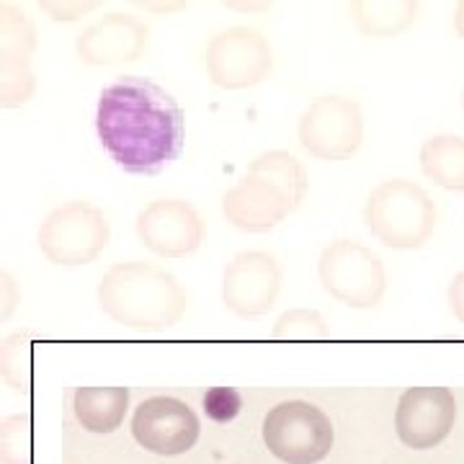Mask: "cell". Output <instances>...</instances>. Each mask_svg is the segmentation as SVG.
I'll list each match as a JSON object with an SVG mask.
<instances>
[{"label":"cell","mask_w":464,"mask_h":464,"mask_svg":"<svg viewBox=\"0 0 464 464\" xmlns=\"http://www.w3.org/2000/svg\"><path fill=\"white\" fill-rule=\"evenodd\" d=\"M96 132L116 166L137 176H158L183 152L186 116L163 85L121 75L101 91Z\"/></svg>","instance_id":"cell-1"},{"label":"cell","mask_w":464,"mask_h":464,"mask_svg":"<svg viewBox=\"0 0 464 464\" xmlns=\"http://www.w3.org/2000/svg\"><path fill=\"white\" fill-rule=\"evenodd\" d=\"M282 266L266 250H243L222 276V302L237 317L266 315L282 295Z\"/></svg>","instance_id":"cell-9"},{"label":"cell","mask_w":464,"mask_h":464,"mask_svg":"<svg viewBox=\"0 0 464 464\" xmlns=\"http://www.w3.org/2000/svg\"><path fill=\"white\" fill-rule=\"evenodd\" d=\"M111 225L103 209L91 201H67L44 217L36 232L39 250L54 266H88L109 248Z\"/></svg>","instance_id":"cell-4"},{"label":"cell","mask_w":464,"mask_h":464,"mask_svg":"<svg viewBox=\"0 0 464 464\" xmlns=\"http://www.w3.org/2000/svg\"><path fill=\"white\" fill-rule=\"evenodd\" d=\"M103 315L134 331L173 328L188 310V295L173 274L145 261L114 264L99 284Z\"/></svg>","instance_id":"cell-2"},{"label":"cell","mask_w":464,"mask_h":464,"mask_svg":"<svg viewBox=\"0 0 464 464\" xmlns=\"http://www.w3.org/2000/svg\"><path fill=\"white\" fill-rule=\"evenodd\" d=\"M454 32L464 39V3H459V5L454 8Z\"/></svg>","instance_id":"cell-26"},{"label":"cell","mask_w":464,"mask_h":464,"mask_svg":"<svg viewBox=\"0 0 464 464\" xmlns=\"http://www.w3.org/2000/svg\"><path fill=\"white\" fill-rule=\"evenodd\" d=\"M297 207L276 183L261 176H246L222 197V215L235 230L261 235L282 225Z\"/></svg>","instance_id":"cell-15"},{"label":"cell","mask_w":464,"mask_h":464,"mask_svg":"<svg viewBox=\"0 0 464 464\" xmlns=\"http://www.w3.org/2000/svg\"><path fill=\"white\" fill-rule=\"evenodd\" d=\"M447 302H449L451 315L457 317V320L464 325V271H459V274L449 282Z\"/></svg>","instance_id":"cell-25"},{"label":"cell","mask_w":464,"mask_h":464,"mask_svg":"<svg viewBox=\"0 0 464 464\" xmlns=\"http://www.w3.org/2000/svg\"><path fill=\"white\" fill-rule=\"evenodd\" d=\"M150 47V26L134 14L111 11L85 26L75 52L85 65L114 67L137 63Z\"/></svg>","instance_id":"cell-13"},{"label":"cell","mask_w":464,"mask_h":464,"mask_svg":"<svg viewBox=\"0 0 464 464\" xmlns=\"http://www.w3.org/2000/svg\"><path fill=\"white\" fill-rule=\"evenodd\" d=\"M18 299H21V295H18L16 282L11 279V274H8V271H3V274H0V304H3L0 317H3V320H8L11 313L16 310Z\"/></svg>","instance_id":"cell-24"},{"label":"cell","mask_w":464,"mask_h":464,"mask_svg":"<svg viewBox=\"0 0 464 464\" xmlns=\"http://www.w3.org/2000/svg\"><path fill=\"white\" fill-rule=\"evenodd\" d=\"M364 142V114L346 96H320L299 119V145L317 160H348Z\"/></svg>","instance_id":"cell-7"},{"label":"cell","mask_w":464,"mask_h":464,"mask_svg":"<svg viewBox=\"0 0 464 464\" xmlns=\"http://www.w3.org/2000/svg\"><path fill=\"white\" fill-rule=\"evenodd\" d=\"M457 423V400L449 387H411L400 395L395 429L405 447L433 449Z\"/></svg>","instance_id":"cell-11"},{"label":"cell","mask_w":464,"mask_h":464,"mask_svg":"<svg viewBox=\"0 0 464 464\" xmlns=\"http://www.w3.org/2000/svg\"><path fill=\"white\" fill-rule=\"evenodd\" d=\"M32 328H24V331L8 335L0 346V369L14 390H26V384H29V353H32L29 341H32Z\"/></svg>","instance_id":"cell-21"},{"label":"cell","mask_w":464,"mask_h":464,"mask_svg":"<svg viewBox=\"0 0 464 464\" xmlns=\"http://www.w3.org/2000/svg\"><path fill=\"white\" fill-rule=\"evenodd\" d=\"M250 176H261L268 179L271 183H276L284 194L292 199L295 207H299L304 197H307V170L299 163L292 152H284V150H268L264 155H258L248 168Z\"/></svg>","instance_id":"cell-19"},{"label":"cell","mask_w":464,"mask_h":464,"mask_svg":"<svg viewBox=\"0 0 464 464\" xmlns=\"http://www.w3.org/2000/svg\"><path fill=\"white\" fill-rule=\"evenodd\" d=\"M364 222L384 248L418 250L436 232L439 212L423 186L408 179H390L372 188Z\"/></svg>","instance_id":"cell-3"},{"label":"cell","mask_w":464,"mask_h":464,"mask_svg":"<svg viewBox=\"0 0 464 464\" xmlns=\"http://www.w3.org/2000/svg\"><path fill=\"white\" fill-rule=\"evenodd\" d=\"M0 14V106L16 109L29 103L36 88L32 72L36 29L14 5H3Z\"/></svg>","instance_id":"cell-14"},{"label":"cell","mask_w":464,"mask_h":464,"mask_svg":"<svg viewBox=\"0 0 464 464\" xmlns=\"http://www.w3.org/2000/svg\"><path fill=\"white\" fill-rule=\"evenodd\" d=\"M264 444L286 464L323 462L333 449V423L313 402L286 400L264 418Z\"/></svg>","instance_id":"cell-6"},{"label":"cell","mask_w":464,"mask_h":464,"mask_svg":"<svg viewBox=\"0 0 464 464\" xmlns=\"http://www.w3.org/2000/svg\"><path fill=\"white\" fill-rule=\"evenodd\" d=\"M199 418L183 400L158 395L142 400L132 415V436L142 449L160 457H179L197 444Z\"/></svg>","instance_id":"cell-10"},{"label":"cell","mask_w":464,"mask_h":464,"mask_svg":"<svg viewBox=\"0 0 464 464\" xmlns=\"http://www.w3.org/2000/svg\"><path fill=\"white\" fill-rule=\"evenodd\" d=\"M0 454L3 464L32 462V423L29 415H11L0 429Z\"/></svg>","instance_id":"cell-22"},{"label":"cell","mask_w":464,"mask_h":464,"mask_svg":"<svg viewBox=\"0 0 464 464\" xmlns=\"http://www.w3.org/2000/svg\"><path fill=\"white\" fill-rule=\"evenodd\" d=\"M271 338L276 341H325L331 328L317 310H286L276 323Z\"/></svg>","instance_id":"cell-20"},{"label":"cell","mask_w":464,"mask_h":464,"mask_svg":"<svg viewBox=\"0 0 464 464\" xmlns=\"http://www.w3.org/2000/svg\"><path fill=\"white\" fill-rule=\"evenodd\" d=\"M127 408V387H78L72 395L75 418L91 433H114L124 423Z\"/></svg>","instance_id":"cell-16"},{"label":"cell","mask_w":464,"mask_h":464,"mask_svg":"<svg viewBox=\"0 0 464 464\" xmlns=\"http://www.w3.org/2000/svg\"><path fill=\"white\" fill-rule=\"evenodd\" d=\"M207 78L225 91L261 85L274 70V52L264 34L250 26H230L212 36L207 57Z\"/></svg>","instance_id":"cell-8"},{"label":"cell","mask_w":464,"mask_h":464,"mask_svg":"<svg viewBox=\"0 0 464 464\" xmlns=\"http://www.w3.org/2000/svg\"><path fill=\"white\" fill-rule=\"evenodd\" d=\"M420 168L439 188L464 194V137L436 134L420 148Z\"/></svg>","instance_id":"cell-18"},{"label":"cell","mask_w":464,"mask_h":464,"mask_svg":"<svg viewBox=\"0 0 464 464\" xmlns=\"http://www.w3.org/2000/svg\"><path fill=\"white\" fill-rule=\"evenodd\" d=\"M137 237L155 256L183 258L199 250L204 222L188 201L158 199L137 215Z\"/></svg>","instance_id":"cell-12"},{"label":"cell","mask_w":464,"mask_h":464,"mask_svg":"<svg viewBox=\"0 0 464 464\" xmlns=\"http://www.w3.org/2000/svg\"><path fill=\"white\" fill-rule=\"evenodd\" d=\"M54 21H78L85 11L93 8V3H44L42 5Z\"/></svg>","instance_id":"cell-23"},{"label":"cell","mask_w":464,"mask_h":464,"mask_svg":"<svg viewBox=\"0 0 464 464\" xmlns=\"http://www.w3.org/2000/svg\"><path fill=\"white\" fill-rule=\"evenodd\" d=\"M317 276L333 299L353 310L377 307L387 292V271L377 253L359 240H335L320 253Z\"/></svg>","instance_id":"cell-5"},{"label":"cell","mask_w":464,"mask_h":464,"mask_svg":"<svg viewBox=\"0 0 464 464\" xmlns=\"http://www.w3.org/2000/svg\"><path fill=\"white\" fill-rule=\"evenodd\" d=\"M420 5L411 0H359L346 8L353 26L372 39H390L402 34L413 26Z\"/></svg>","instance_id":"cell-17"}]
</instances>
